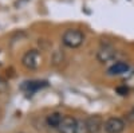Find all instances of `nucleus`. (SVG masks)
Instances as JSON below:
<instances>
[{"mask_svg": "<svg viewBox=\"0 0 134 133\" xmlns=\"http://www.w3.org/2000/svg\"><path fill=\"white\" fill-rule=\"evenodd\" d=\"M85 40V35L83 32L79 30H66L62 35V42L66 47L69 49H76L79 47Z\"/></svg>", "mask_w": 134, "mask_h": 133, "instance_id": "nucleus-1", "label": "nucleus"}, {"mask_svg": "<svg viewBox=\"0 0 134 133\" xmlns=\"http://www.w3.org/2000/svg\"><path fill=\"white\" fill-rule=\"evenodd\" d=\"M40 63H42V55L38 50H28L21 58V65L28 70L38 69Z\"/></svg>", "mask_w": 134, "mask_h": 133, "instance_id": "nucleus-2", "label": "nucleus"}, {"mask_svg": "<svg viewBox=\"0 0 134 133\" xmlns=\"http://www.w3.org/2000/svg\"><path fill=\"white\" fill-rule=\"evenodd\" d=\"M103 129L106 133H122L125 129V123L118 117H110L103 123Z\"/></svg>", "mask_w": 134, "mask_h": 133, "instance_id": "nucleus-3", "label": "nucleus"}, {"mask_svg": "<svg viewBox=\"0 0 134 133\" xmlns=\"http://www.w3.org/2000/svg\"><path fill=\"white\" fill-rule=\"evenodd\" d=\"M114 58H115V50L111 46H103V47H100L97 52V59L100 63L111 62Z\"/></svg>", "mask_w": 134, "mask_h": 133, "instance_id": "nucleus-4", "label": "nucleus"}, {"mask_svg": "<svg viewBox=\"0 0 134 133\" xmlns=\"http://www.w3.org/2000/svg\"><path fill=\"white\" fill-rule=\"evenodd\" d=\"M75 126H76V120L71 116H63L62 123L58 126L59 133H75Z\"/></svg>", "mask_w": 134, "mask_h": 133, "instance_id": "nucleus-5", "label": "nucleus"}, {"mask_svg": "<svg viewBox=\"0 0 134 133\" xmlns=\"http://www.w3.org/2000/svg\"><path fill=\"white\" fill-rule=\"evenodd\" d=\"M86 124H87V129L88 133H99L100 129L103 128V120L100 116H90L86 120Z\"/></svg>", "mask_w": 134, "mask_h": 133, "instance_id": "nucleus-6", "label": "nucleus"}, {"mask_svg": "<svg viewBox=\"0 0 134 133\" xmlns=\"http://www.w3.org/2000/svg\"><path fill=\"white\" fill-rule=\"evenodd\" d=\"M129 71V65L125 62H117L114 63L111 67H109L107 74L109 75H121V74H125Z\"/></svg>", "mask_w": 134, "mask_h": 133, "instance_id": "nucleus-7", "label": "nucleus"}, {"mask_svg": "<svg viewBox=\"0 0 134 133\" xmlns=\"http://www.w3.org/2000/svg\"><path fill=\"white\" fill-rule=\"evenodd\" d=\"M48 83L46 81H30V82H24L23 86H21V89L26 90L27 93H34V92L39 90V89H42V87H46Z\"/></svg>", "mask_w": 134, "mask_h": 133, "instance_id": "nucleus-8", "label": "nucleus"}, {"mask_svg": "<svg viewBox=\"0 0 134 133\" xmlns=\"http://www.w3.org/2000/svg\"><path fill=\"white\" fill-rule=\"evenodd\" d=\"M62 118H63V116H62L60 113L54 112V113H51V114H48V116H47L46 123H47V125H48L50 128L58 129V126H59V125H60V123H62Z\"/></svg>", "mask_w": 134, "mask_h": 133, "instance_id": "nucleus-9", "label": "nucleus"}, {"mask_svg": "<svg viewBox=\"0 0 134 133\" xmlns=\"http://www.w3.org/2000/svg\"><path fill=\"white\" fill-rule=\"evenodd\" d=\"M75 133H88L87 129V124H86V120H76V126H75Z\"/></svg>", "mask_w": 134, "mask_h": 133, "instance_id": "nucleus-10", "label": "nucleus"}, {"mask_svg": "<svg viewBox=\"0 0 134 133\" xmlns=\"http://www.w3.org/2000/svg\"><path fill=\"white\" fill-rule=\"evenodd\" d=\"M129 90H130V89H129L126 85H121V86L115 87V92H117L119 95H122V97H127V95H129Z\"/></svg>", "mask_w": 134, "mask_h": 133, "instance_id": "nucleus-11", "label": "nucleus"}, {"mask_svg": "<svg viewBox=\"0 0 134 133\" xmlns=\"http://www.w3.org/2000/svg\"><path fill=\"white\" fill-rule=\"evenodd\" d=\"M52 61H54V65H59L60 62H63V52L62 51H55L54 52V58H52Z\"/></svg>", "mask_w": 134, "mask_h": 133, "instance_id": "nucleus-12", "label": "nucleus"}, {"mask_svg": "<svg viewBox=\"0 0 134 133\" xmlns=\"http://www.w3.org/2000/svg\"><path fill=\"white\" fill-rule=\"evenodd\" d=\"M124 85H126L129 89H134V71L127 75V78L125 79V83Z\"/></svg>", "mask_w": 134, "mask_h": 133, "instance_id": "nucleus-13", "label": "nucleus"}, {"mask_svg": "<svg viewBox=\"0 0 134 133\" xmlns=\"http://www.w3.org/2000/svg\"><path fill=\"white\" fill-rule=\"evenodd\" d=\"M7 90H8V82L3 77H0V94H4Z\"/></svg>", "mask_w": 134, "mask_h": 133, "instance_id": "nucleus-14", "label": "nucleus"}, {"mask_svg": "<svg viewBox=\"0 0 134 133\" xmlns=\"http://www.w3.org/2000/svg\"><path fill=\"white\" fill-rule=\"evenodd\" d=\"M0 66H2V59H0Z\"/></svg>", "mask_w": 134, "mask_h": 133, "instance_id": "nucleus-15", "label": "nucleus"}]
</instances>
